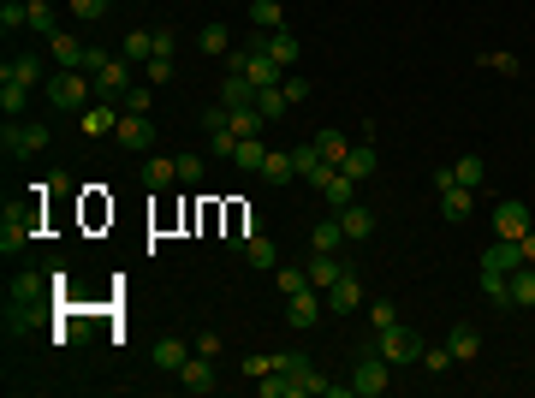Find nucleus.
Instances as JSON below:
<instances>
[{
    "label": "nucleus",
    "instance_id": "f257e3e1",
    "mask_svg": "<svg viewBox=\"0 0 535 398\" xmlns=\"http://www.w3.org/2000/svg\"><path fill=\"white\" fill-rule=\"evenodd\" d=\"M42 96H48L54 114H84L89 96H96V78H89V71H54L42 84Z\"/></svg>",
    "mask_w": 535,
    "mask_h": 398
},
{
    "label": "nucleus",
    "instance_id": "f03ea898",
    "mask_svg": "<svg viewBox=\"0 0 535 398\" xmlns=\"http://www.w3.org/2000/svg\"><path fill=\"white\" fill-rule=\"evenodd\" d=\"M48 143H54V131H48L42 119H6V125H0V149H6V155H18V161L42 155Z\"/></svg>",
    "mask_w": 535,
    "mask_h": 398
},
{
    "label": "nucleus",
    "instance_id": "7ed1b4c3",
    "mask_svg": "<svg viewBox=\"0 0 535 398\" xmlns=\"http://www.w3.org/2000/svg\"><path fill=\"white\" fill-rule=\"evenodd\" d=\"M423 345H428L423 333H410V328H399V321H393V328H375L369 351H380V356L399 369V363H423Z\"/></svg>",
    "mask_w": 535,
    "mask_h": 398
},
{
    "label": "nucleus",
    "instance_id": "20e7f679",
    "mask_svg": "<svg viewBox=\"0 0 535 398\" xmlns=\"http://www.w3.org/2000/svg\"><path fill=\"white\" fill-rule=\"evenodd\" d=\"M387 386H393V363L363 345V356H357V369H352V393H357V398H380Z\"/></svg>",
    "mask_w": 535,
    "mask_h": 398
},
{
    "label": "nucleus",
    "instance_id": "39448f33",
    "mask_svg": "<svg viewBox=\"0 0 535 398\" xmlns=\"http://www.w3.org/2000/svg\"><path fill=\"white\" fill-rule=\"evenodd\" d=\"M530 227H535V220H530V202H523V197H506L500 208H493V238H512V244H518Z\"/></svg>",
    "mask_w": 535,
    "mask_h": 398
},
{
    "label": "nucleus",
    "instance_id": "423d86ee",
    "mask_svg": "<svg viewBox=\"0 0 535 398\" xmlns=\"http://www.w3.org/2000/svg\"><path fill=\"white\" fill-rule=\"evenodd\" d=\"M179 386H184L191 398H209L214 386H221V381H214V356L191 351V356H184V369H179Z\"/></svg>",
    "mask_w": 535,
    "mask_h": 398
},
{
    "label": "nucleus",
    "instance_id": "0eeeda50",
    "mask_svg": "<svg viewBox=\"0 0 535 398\" xmlns=\"http://www.w3.org/2000/svg\"><path fill=\"white\" fill-rule=\"evenodd\" d=\"M30 232H36V208H6V220H0V256L24 250Z\"/></svg>",
    "mask_w": 535,
    "mask_h": 398
},
{
    "label": "nucleus",
    "instance_id": "6e6552de",
    "mask_svg": "<svg viewBox=\"0 0 535 398\" xmlns=\"http://www.w3.org/2000/svg\"><path fill=\"white\" fill-rule=\"evenodd\" d=\"M126 89H131V60H126V54H113L108 66L96 71V101H119Z\"/></svg>",
    "mask_w": 535,
    "mask_h": 398
},
{
    "label": "nucleus",
    "instance_id": "1a4fd4ad",
    "mask_svg": "<svg viewBox=\"0 0 535 398\" xmlns=\"http://www.w3.org/2000/svg\"><path fill=\"white\" fill-rule=\"evenodd\" d=\"M322 310H327V298H315V285H304V292H292V298H286V321H292L297 333L315 328V321H322Z\"/></svg>",
    "mask_w": 535,
    "mask_h": 398
},
{
    "label": "nucleus",
    "instance_id": "9d476101",
    "mask_svg": "<svg viewBox=\"0 0 535 398\" xmlns=\"http://www.w3.org/2000/svg\"><path fill=\"white\" fill-rule=\"evenodd\" d=\"M119 119H126V107H113V101H89L84 114H78V125H84L89 137H113V131H119Z\"/></svg>",
    "mask_w": 535,
    "mask_h": 398
},
{
    "label": "nucleus",
    "instance_id": "9b49d317",
    "mask_svg": "<svg viewBox=\"0 0 535 398\" xmlns=\"http://www.w3.org/2000/svg\"><path fill=\"white\" fill-rule=\"evenodd\" d=\"M0 78H18V84H30L36 96H42V84H48V66H42V54H13L6 66H0Z\"/></svg>",
    "mask_w": 535,
    "mask_h": 398
},
{
    "label": "nucleus",
    "instance_id": "f8f14e48",
    "mask_svg": "<svg viewBox=\"0 0 535 398\" xmlns=\"http://www.w3.org/2000/svg\"><path fill=\"white\" fill-rule=\"evenodd\" d=\"M357 303H363V280H357V273L345 268L333 285H327V310H333V315H352Z\"/></svg>",
    "mask_w": 535,
    "mask_h": 398
},
{
    "label": "nucleus",
    "instance_id": "ddd939ff",
    "mask_svg": "<svg viewBox=\"0 0 535 398\" xmlns=\"http://www.w3.org/2000/svg\"><path fill=\"white\" fill-rule=\"evenodd\" d=\"M304 273H310L315 292H327V285L345 273V262H339V250H310V262H304Z\"/></svg>",
    "mask_w": 535,
    "mask_h": 398
},
{
    "label": "nucleus",
    "instance_id": "4468645a",
    "mask_svg": "<svg viewBox=\"0 0 535 398\" xmlns=\"http://www.w3.org/2000/svg\"><path fill=\"white\" fill-rule=\"evenodd\" d=\"M113 143H126V149H149V143H155V119H149V114H126V119H119V131H113Z\"/></svg>",
    "mask_w": 535,
    "mask_h": 398
},
{
    "label": "nucleus",
    "instance_id": "2eb2a0df",
    "mask_svg": "<svg viewBox=\"0 0 535 398\" xmlns=\"http://www.w3.org/2000/svg\"><path fill=\"white\" fill-rule=\"evenodd\" d=\"M262 54L274 60L280 71H292L297 66V36H292V30H268V36H262Z\"/></svg>",
    "mask_w": 535,
    "mask_h": 398
},
{
    "label": "nucleus",
    "instance_id": "dca6fc26",
    "mask_svg": "<svg viewBox=\"0 0 535 398\" xmlns=\"http://www.w3.org/2000/svg\"><path fill=\"white\" fill-rule=\"evenodd\" d=\"M345 172H352L357 185H363V179H375V172H380V155H375V143H369V137L345 149Z\"/></svg>",
    "mask_w": 535,
    "mask_h": 398
},
{
    "label": "nucleus",
    "instance_id": "f3484780",
    "mask_svg": "<svg viewBox=\"0 0 535 398\" xmlns=\"http://www.w3.org/2000/svg\"><path fill=\"white\" fill-rule=\"evenodd\" d=\"M48 54H54L60 71H84V54H89V48L78 42V36H48Z\"/></svg>",
    "mask_w": 535,
    "mask_h": 398
},
{
    "label": "nucleus",
    "instance_id": "a211bd4d",
    "mask_svg": "<svg viewBox=\"0 0 535 398\" xmlns=\"http://www.w3.org/2000/svg\"><path fill=\"white\" fill-rule=\"evenodd\" d=\"M143 185H149V190L179 185V161H167V155H143Z\"/></svg>",
    "mask_w": 535,
    "mask_h": 398
},
{
    "label": "nucleus",
    "instance_id": "6ab92c4d",
    "mask_svg": "<svg viewBox=\"0 0 535 398\" xmlns=\"http://www.w3.org/2000/svg\"><path fill=\"white\" fill-rule=\"evenodd\" d=\"M30 96H36L30 84H18V78H0V114H6V119H24Z\"/></svg>",
    "mask_w": 535,
    "mask_h": 398
},
{
    "label": "nucleus",
    "instance_id": "aec40b11",
    "mask_svg": "<svg viewBox=\"0 0 535 398\" xmlns=\"http://www.w3.org/2000/svg\"><path fill=\"white\" fill-rule=\"evenodd\" d=\"M512 310H535V262L512 268Z\"/></svg>",
    "mask_w": 535,
    "mask_h": 398
},
{
    "label": "nucleus",
    "instance_id": "412c9836",
    "mask_svg": "<svg viewBox=\"0 0 535 398\" xmlns=\"http://www.w3.org/2000/svg\"><path fill=\"white\" fill-rule=\"evenodd\" d=\"M262 179H268V185H292V179H297V161H292V149H268V161H262Z\"/></svg>",
    "mask_w": 535,
    "mask_h": 398
},
{
    "label": "nucleus",
    "instance_id": "4be33fe9",
    "mask_svg": "<svg viewBox=\"0 0 535 398\" xmlns=\"http://www.w3.org/2000/svg\"><path fill=\"white\" fill-rule=\"evenodd\" d=\"M339 227H345V238H375V208L352 202V208H339Z\"/></svg>",
    "mask_w": 535,
    "mask_h": 398
},
{
    "label": "nucleus",
    "instance_id": "5701e85b",
    "mask_svg": "<svg viewBox=\"0 0 535 398\" xmlns=\"http://www.w3.org/2000/svg\"><path fill=\"white\" fill-rule=\"evenodd\" d=\"M482 298H488L493 310H512V273H500V268H482Z\"/></svg>",
    "mask_w": 535,
    "mask_h": 398
},
{
    "label": "nucleus",
    "instance_id": "b1692460",
    "mask_svg": "<svg viewBox=\"0 0 535 398\" xmlns=\"http://www.w3.org/2000/svg\"><path fill=\"white\" fill-rule=\"evenodd\" d=\"M250 101H256V84L239 78V71H226L221 78V107H250Z\"/></svg>",
    "mask_w": 535,
    "mask_h": 398
},
{
    "label": "nucleus",
    "instance_id": "393cba45",
    "mask_svg": "<svg viewBox=\"0 0 535 398\" xmlns=\"http://www.w3.org/2000/svg\"><path fill=\"white\" fill-rule=\"evenodd\" d=\"M119 54H126L131 66H149V60H155V30H131L126 42H119Z\"/></svg>",
    "mask_w": 535,
    "mask_h": 398
},
{
    "label": "nucleus",
    "instance_id": "a878e982",
    "mask_svg": "<svg viewBox=\"0 0 535 398\" xmlns=\"http://www.w3.org/2000/svg\"><path fill=\"white\" fill-rule=\"evenodd\" d=\"M197 351V345H184V339H155V369H167V375H179L184 369V356Z\"/></svg>",
    "mask_w": 535,
    "mask_h": 398
},
{
    "label": "nucleus",
    "instance_id": "bb28decb",
    "mask_svg": "<svg viewBox=\"0 0 535 398\" xmlns=\"http://www.w3.org/2000/svg\"><path fill=\"white\" fill-rule=\"evenodd\" d=\"M440 214H446L452 227H465V220H470V190L465 185H446V190H440Z\"/></svg>",
    "mask_w": 535,
    "mask_h": 398
},
{
    "label": "nucleus",
    "instance_id": "cd10ccee",
    "mask_svg": "<svg viewBox=\"0 0 535 398\" xmlns=\"http://www.w3.org/2000/svg\"><path fill=\"white\" fill-rule=\"evenodd\" d=\"M518 262H523V250H518V244H512V238H493V244H488V256H482V268H500V273H512Z\"/></svg>",
    "mask_w": 535,
    "mask_h": 398
},
{
    "label": "nucleus",
    "instance_id": "c85d7f7f",
    "mask_svg": "<svg viewBox=\"0 0 535 398\" xmlns=\"http://www.w3.org/2000/svg\"><path fill=\"white\" fill-rule=\"evenodd\" d=\"M262 161H268L262 137H239V149H232V167H239V172H262Z\"/></svg>",
    "mask_w": 535,
    "mask_h": 398
},
{
    "label": "nucleus",
    "instance_id": "c756f323",
    "mask_svg": "<svg viewBox=\"0 0 535 398\" xmlns=\"http://www.w3.org/2000/svg\"><path fill=\"white\" fill-rule=\"evenodd\" d=\"M226 119H232V131H239V137H262V125H268L256 101H250V107H226Z\"/></svg>",
    "mask_w": 535,
    "mask_h": 398
},
{
    "label": "nucleus",
    "instance_id": "7c9ffc66",
    "mask_svg": "<svg viewBox=\"0 0 535 398\" xmlns=\"http://www.w3.org/2000/svg\"><path fill=\"white\" fill-rule=\"evenodd\" d=\"M250 24L256 30H286V6L280 0H250Z\"/></svg>",
    "mask_w": 535,
    "mask_h": 398
},
{
    "label": "nucleus",
    "instance_id": "2f4dec72",
    "mask_svg": "<svg viewBox=\"0 0 535 398\" xmlns=\"http://www.w3.org/2000/svg\"><path fill=\"white\" fill-rule=\"evenodd\" d=\"M452 172H458V185H465V190H482L488 161H482V155H458V161H452Z\"/></svg>",
    "mask_w": 535,
    "mask_h": 398
},
{
    "label": "nucleus",
    "instance_id": "473e14b6",
    "mask_svg": "<svg viewBox=\"0 0 535 398\" xmlns=\"http://www.w3.org/2000/svg\"><path fill=\"white\" fill-rule=\"evenodd\" d=\"M315 149H322V161H333V167H345V149H352V143H345V131H315Z\"/></svg>",
    "mask_w": 535,
    "mask_h": 398
},
{
    "label": "nucleus",
    "instance_id": "72a5a7b5",
    "mask_svg": "<svg viewBox=\"0 0 535 398\" xmlns=\"http://www.w3.org/2000/svg\"><path fill=\"white\" fill-rule=\"evenodd\" d=\"M339 244H345V227H339V214H327L322 227L310 232V250H339Z\"/></svg>",
    "mask_w": 535,
    "mask_h": 398
},
{
    "label": "nucleus",
    "instance_id": "f704fd0d",
    "mask_svg": "<svg viewBox=\"0 0 535 398\" xmlns=\"http://www.w3.org/2000/svg\"><path fill=\"white\" fill-rule=\"evenodd\" d=\"M446 345H452V356H458V363H470V356L482 351V333L465 321V328H452V339H446Z\"/></svg>",
    "mask_w": 535,
    "mask_h": 398
},
{
    "label": "nucleus",
    "instance_id": "c9c22d12",
    "mask_svg": "<svg viewBox=\"0 0 535 398\" xmlns=\"http://www.w3.org/2000/svg\"><path fill=\"white\" fill-rule=\"evenodd\" d=\"M256 107H262V119H268V125L292 114V101H286V89H256Z\"/></svg>",
    "mask_w": 535,
    "mask_h": 398
},
{
    "label": "nucleus",
    "instance_id": "e433bc0d",
    "mask_svg": "<svg viewBox=\"0 0 535 398\" xmlns=\"http://www.w3.org/2000/svg\"><path fill=\"white\" fill-rule=\"evenodd\" d=\"M0 30H6V36L30 30V0H6V6H0Z\"/></svg>",
    "mask_w": 535,
    "mask_h": 398
},
{
    "label": "nucleus",
    "instance_id": "4c0bfd02",
    "mask_svg": "<svg viewBox=\"0 0 535 398\" xmlns=\"http://www.w3.org/2000/svg\"><path fill=\"white\" fill-rule=\"evenodd\" d=\"M244 250H250V262H256V268H268V273L280 268V250H274V238H262V232H256V238L244 244Z\"/></svg>",
    "mask_w": 535,
    "mask_h": 398
},
{
    "label": "nucleus",
    "instance_id": "58836bf2",
    "mask_svg": "<svg viewBox=\"0 0 535 398\" xmlns=\"http://www.w3.org/2000/svg\"><path fill=\"white\" fill-rule=\"evenodd\" d=\"M36 298H42V273H18V280H13V303H18V310H30Z\"/></svg>",
    "mask_w": 535,
    "mask_h": 398
},
{
    "label": "nucleus",
    "instance_id": "ea45409f",
    "mask_svg": "<svg viewBox=\"0 0 535 398\" xmlns=\"http://www.w3.org/2000/svg\"><path fill=\"white\" fill-rule=\"evenodd\" d=\"M119 107H126V114H149V107H155V84H131L126 96H119Z\"/></svg>",
    "mask_w": 535,
    "mask_h": 398
},
{
    "label": "nucleus",
    "instance_id": "a19ab883",
    "mask_svg": "<svg viewBox=\"0 0 535 398\" xmlns=\"http://www.w3.org/2000/svg\"><path fill=\"white\" fill-rule=\"evenodd\" d=\"M482 66H488V71H500V78H518V71H523V60H518V54H506V48H488V54H482Z\"/></svg>",
    "mask_w": 535,
    "mask_h": 398
},
{
    "label": "nucleus",
    "instance_id": "79ce46f5",
    "mask_svg": "<svg viewBox=\"0 0 535 398\" xmlns=\"http://www.w3.org/2000/svg\"><path fill=\"white\" fill-rule=\"evenodd\" d=\"M30 30H36V36H60L54 6H48V0H30Z\"/></svg>",
    "mask_w": 535,
    "mask_h": 398
},
{
    "label": "nucleus",
    "instance_id": "37998d69",
    "mask_svg": "<svg viewBox=\"0 0 535 398\" xmlns=\"http://www.w3.org/2000/svg\"><path fill=\"white\" fill-rule=\"evenodd\" d=\"M202 54H232V30L226 24H202Z\"/></svg>",
    "mask_w": 535,
    "mask_h": 398
},
{
    "label": "nucleus",
    "instance_id": "c03bdc74",
    "mask_svg": "<svg viewBox=\"0 0 535 398\" xmlns=\"http://www.w3.org/2000/svg\"><path fill=\"white\" fill-rule=\"evenodd\" d=\"M292 161H297V179H310V172L322 167V149H315V137H310V143H297V149H292Z\"/></svg>",
    "mask_w": 535,
    "mask_h": 398
},
{
    "label": "nucleus",
    "instance_id": "a18cd8bd",
    "mask_svg": "<svg viewBox=\"0 0 535 398\" xmlns=\"http://www.w3.org/2000/svg\"><path fill=\"white\" fill-rule=\"evenodd\" d=\"M143 84L167 89V84H173V60H167V54H155V60H149V66H143Z\"/></svg>",
    "mask_w": 535,
    "mask_h": 398
},
{
    "label": "nucleus",
    "instance_id": "49530a36",
    "mask_svg": "<svg viewBox=\"0 0 535 398\" xmlns=\"http://www.w3.org/2000/svg\"><path fill=\"white\" fill-rule=\"evenodd\" d=\"M274 285L292 298V292H304V285H310V273H304V268H274Z\"/></svg>",
    "mask_w": 535,
    "mask_h": 398
},
{
    "label": "nucleus",
    "instance_id": "de8ad7c7",
    "mask_svg": "<svg viewBox=\"0 0 535 398\" xmlns=\"http://www.w3.org/2000/svg\"><path fill=\"white\" fill-rule=\"evenodd\" d=\"M423 363H428L435 375H446L452 363H458V356H452V345H423Z\"/></svg>",
    "mask_w": 535,
    "mask_h": 398
},
{
    "label": "nucleus",
    "instance_id": "09e8293b",
    "mask_svg": "<svg viewBox=\"0 0 535 398\" xmlns=\"http://www.w3.org/2000/svg\"><path fill=\"white\" fill-rule=\"evenodd\" d=\"M179 161V185H202V155H173Z\"/></svg>",
    "mask_w": 535,
    "mask_h": 398
},
{
    "label": "nucleus",
    "instance_id": "8fccbe9b",
    "mask_svg": "<svg viewBox=\"0 0 535 398\" xmlns=\"http://www.w3.org/2000/svg\"><path fill=\"white\" fill-rule=\"evenodd\" d=\"M66 6H71V13H78V18H84V24H96V18L108 13L113 0H66Z\"/></svg>",
    "mask_w": 535,
    "mask_h": 398
},
{
    "label": "nucleus",
    "instance_id": "3c124183",
    "mask_svg": "<svg viewBox=\"0 0 535 398\" xmlns=\"http://www.w3.org/2000/svg\"><path fill=\"white\" fill-rule=\"evenodd\" d=\"M268 369H274V356H262V351H244V381H262Z\"/></svg>",
    "mask_w": 535,
    "mask_h": 398
},
{
    "label": "nucleus",
    "instance_id": "603ef678",
    "mask_svg": "<svg viewBox=\"0 0 535 398\" xmlns=\"http://www.w3.org/2000/svg\"><path fill=\"white\" fill-rule=\"evenodd\" d=\"M369 321H375V328H393V321H399V310H393L387 298H375V303H369Z\"/></svg>",
    "mask_w": 535,
    "mask_h": 398
},
{
    "label": "nucleus",
    "instance_id": "864d4df0",
    "mask_svg": "<svg viewBox=\"0 0 535 398\" xmlns=\"http://www.w3.org/2000/svg\"><path fill=\"white\" fill-rule=\"evenodd\" d=\"M226 125H232V119H226L221 101H214V107H202V137H209V131H226Z\"/></svg>",
    "mask_w": 535,
    "mask_h": 398
},
{
    "label": "nucleus",
    "instance_id": "5fc2aeb1",
    "mask_svg": "<svg viewBox=\"0 0 535 398\" xmlns=\"http://www.w3.org/2000/svg\"><path fill=\"white\" fill-rule=\"evenodd\" d=\"M286 101H292V107H297V101H310V84H304V78H292V71H286Z\"/></svg>",
    "mask_w": 535,
    "mask_h": 398
},
{
    "label": "nucleus",
    "instance_id": "6e6d98bb",
    "mask_svg": "<svg viewBox=\"0 0 535 398\" xmlns=\"http://www.w3.org/2000/svg\"><path fill=\"white\" fill-rule=\"evenodd\" d=\"M173 48H179V36H173V30L161 24V30H155V54H167V60H173Z\"/></svg>",
    "mask_w": 535,
    "mask_h": 398
},
{
    "label": "nucleus",
    "instance_id": "4d7b16f0",
    "mask_svg": "<svg viewBox=\"0 0 535 398\" xmlns=\"http://www.w3.org/2000/svg\"><path fill=\"white\" fill-rule=\"evenodd\" d=\"M197 351L202 356H221V333H197Z\"/></svg>",
    "mask_w": 535,
    "mask_h": 398
},
{
    "label": "nucleus",
    "instance_id": "13d9d810",
    "mask_svg": "<svg viewBox=\"0 0 535 398\" xmlns=\"http://www.w3.org/2000/svg\"><path fill=\"white\" fill-rule=\"evenodd\" d=\"M518 250H523V262H535V227H530V232L518 238Z\"/></svg>",
    "mask_w": 535,
    "mask_h": 398
}]
</instances>
